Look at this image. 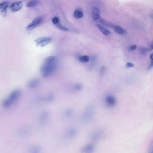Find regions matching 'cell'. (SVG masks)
I'll list each match as a JSON object with an SVG mask.
<instances>
[{
    "label": "cell",
    "instance_id": "obj_24",
    "mask_svg": "<svg viewBox=\"0 0 153 153\" xmlns=\"http://www.w3.org/2000/svg\"><path fill=\"white\" fill-rule=\"evenodd\" d=\"M82 85L81 84H77L74 85V88L75 90L80 91L82 89Z\"/></svg>",
    "mask_w": 153,
    "mask_h": 153
},
{
    "label": "cell",
    "instance_id": "obj_14",
    "mask_svg": "<svg viewBox=\"0 0 153 153\" xmlns=\"http://www.w3.org/2000/svg\"><path fill=\"white\" fill-rule=\"evenodd\" d=\"M42 150V148L39 146L32 145L29 147L28 152L29 153H41Z\"/></svg>",
    "mask_w": 153,
    "mask_h": 153
},
{
    "label": "cell",
    "instance_id": "obj_33",
    "mask_svg": "<svg viewBox=\"0 0 153 153\" xmlns=\"http://www.w3.org/2000/svg\"><path fill=\"white\" fill-rule=\"evenodd\" d=\"M150 58L151 61H153V54H151V55H150Z\"/></svg>",
    "mask_w": 153,
    "mask_h": 153
},
{
    "label": "cell",
    "instance_id": "obj_4",
    "mask_svg": "<svg viewBox=\"0 0 153 153\" xmlns=\"http://www.w3.org/2000/svg\"><path fill=\"white\" fill-rule=\"evenodd\" d=\"M105 135V132L101 128H97L90 133L89 138L93 142H98L103 139Z\"/></svg>",
    "mask_w": 153,
    "mask_h": 153
},
{
    "label": "cell",
    "instance_id": "obj_18",
    "mask_svg": "<svg viewBox=\"0 0 153 153\" xmlns=\"http://www.w3.org/2000/svg\"><path fill=\"white\" fill-rule=\"evenodd\" d=\"M74 16L76 19H79L82 18L83 16V13L82 10L80 9H77L74 11Z\"/></svg>",
    "mask_w": 153,
    "mask_h": 153
},
{
    "label": "cell",
    "instance_id": "obj_7",
    "mask_svg": "<svg viewBox=\"0 0 153 153\" xmlns=\"http://www.w3.org/2000/svg\"><path fill=\"white\" fill-rule=\"evenodd\" d=\"M77 134L78 130L76 128L71 127L67 129L66 131L65 135L66 138L70 140L76 138L77 135Z\"/></svg>",
    "mask_w": 153,
    "mask_h": 153
},
{
    "label": "cell",
    "instance_id": "obj_6",
    "mask_svg": "<svg viewBox=\"0 0 153 153\" xmlns=\"http://www.w3.org/2000/svg\"><path fill=\"white\" fill-rule=\"evenodd\" d=\"M52 40L50 37H40L39 38L36 40L35 42L36 45L38 46L44 47L49 44Z\"/></svg>",
    "mask_w": 153,
    "mask_h": 153
},
{
    "label": "cell",
    "instance_id": "obj_21",
    "mask_svg": "<svg viewBox=\"0 0 153 153\" xmlns=\"http://www.w3.org/2000/svg\"><path fill=\"white\" fill-rule=\"evenodd\" d=\"M38 1H30L27 3V6L28 8L33 7L38 4Z\"/></svg>",
    "mask_w": 153,
    "mask_h": 153
},
{
    "label": "cell",
    "instance_id": "obj_31",
    "mask_svg": "<svg viewBox=\"0 0 153 153\" xmlns=\"http://www.w3.org/2000/svg\"><path fill=\"white\" fill-rule=\"evenodd\" d=\"M126 66L127 68H130V67H134V65L133 63L128 62V63H127Z\"/></svg>",
    "mask_w": 153,
    "mask_h": 153
},
{
    "label": "cell",
    "instance_id": "obj_27",
    "mask_svg": "<svg viewBox=\"0 0 153 153\" xmlns=\"http://www.w3.org/2000/svg\"><path fill=\"white\" fill-rule=\"evenodd\" d=\"M59 19L57 17H55L53 18V19H52V22H53V23L55 25H56L58 23H59Z\"/></svg>",
    "mask_w": 153,
    "mask_h": 153
},
{
    "label": "cell",
    "instance_id": "obj_32",
    "mask_svg": "<svg viewBox=\"0 0 153 153\" xmlns=\"http://www.w3.org/2000/svg\"><path fill=\"white\" fill-rule=\"evenodd\" d=\"M152 67H153V61H151V64L149 66L148 68H147V69H151L152 68Z\"/></svg>",
    "mask_w": 153,
    "mask_h": 153
},
{
    "label": "cell",
    "instance_id": "obj_28",
    "mask_svg": "<svg viewBox=\"0 0 153 153\" xmlns=\"http://www.w3.org/2000/svg\"><path fill=\"white\" fill-rule=\"evenodd\" d=\"M106 67H105V66H102V67H101V75H103V74H104V73L106 72Z\"/></svg>",
    "mask_w": 153,
    "mask_h": 153
},
{
    "label": "cell",
    "instance_id": "obj_16",
    "mask_svg": "<svg viewBox=\"0 0 153 153\" xmlns=\"http://www.w3.org/2000/svg\"><path fill=\"white\" fill-rule=\"evenodd\" d=\"M39 81V80L37 79H32L30 80L28 83V86L29 89H34L37 87L38 85Z\"/></svg>",
    "mask_w": 153,
    "mask_h": 153
},
{
    "label": "cell",
    "instance_id": "obj_26",
    "mask_svg": "<svg viewBox=\"0 0 153 153\" xmlns=\"http://www.w3.org/2000/svg\"><path fill=\"white\" fill-rule=\"evenodd\" d=\"M8 7V6H6L5 7L2 9H1V15H3V16H4L6 15Z\"/></svg>",
    "mask_w": 153,
    "mask_h": 153
},
{
    "label": "cell",
    "instance_id": "obj_23",
    "mask_svg": "<svg viewBox=\"0 0 153 153\" xmlns=\"http://www.w3.org/2000/svg\"><path fill=\"white\" fill-rule=\"evenodd\" d=\"M9 2L7 1H4V2L0 3V9H2L6 6H8Z\"/></svg>",
    "mask_w": 153,
    "mask_h": 153
},
{
    "label": "cell",
    "instance_id": "obj_30",
    "mask_svg": "<svg viewBox=\"0 0 153 153\" xmlns=\"http://www.w3.org/2000/svg\"><path fill=\"white\" fill-rule=\"evenodd\" d=\"M137 48V45H134L131 46L130 48V50L131 51H134Z\"/></svg>",
    "mask_w": 153,
    "mask_h": 153
},
{
    "label": "cell",
    "instance_id": "obj_11",
    "mask_svg": "<svg viewBox=\"0 0 153 153\" xmlns=\"http://www.w3.org/2000/svg\"><path fill=\"white\" fill-rule=\"evenodd\" d=\"M22 7V1H17L14 2L10 6V8L13 12L18 11H19Z\"/></svg>",
    "mask_w": 153,
    "mask_h": 153
},
{
    "label": "cell",
    "instance_id": "obj_20",
    "mask_svg": "<svg viewBox=\"0 0 153 153\" xmlns=\"http://www.w3.org/2000/svg\"><path fill=\"white\" fill-rule=\"evenodd\" d=\"M79 60L80 62L83 63H86L89 62V57L88 55H84L81 56L79 58Z\"/></svg>",
    "mask_w": 153,
    "mask_h": 153
},
{
    "label": "cell",
    "instance_id": "obj_8",
    "mask_svg": "<svg viewBox=\"0 0 153 153\" xmlns=\"http://www.w3.org/2000/svg\"><path fill=\"white\" fill-rule=\"evenodd\" d=\"M105 103L107 106L110 107H115L116 104V100L115 97L111 95H108L105 97Z\"/></svg>",
    "mask_w": 153,
    "mask_h": 153
},
{
    "label": "cell",
    "instance_id": "obj_9",
    "mask_svg": "<svg viewBox=\"0 0 153 153\" xmlns=\"http://www.w3.org/2000/svg\"><path fill=\"white\" fill-rule=\"evenodd\" d=\"M95 150L94 144L89 143L85 145L81 149V153H93Z\"/></svg>",
    "mask_w": 153,
    "mask_h": 153
},
{
    "label": "cell",
    "instance_id": "obj_1",
    "mask_svg": "<svg viewBox=\"0 0 153 153\" xmlns=\"http://www.w3.org/2000/svg\"><path fill=\"white\" fill-rule=\"evenodd\" d=\"M57 65L54 56H50L46 58L40 69L43 76L44 77H48L51 76L56 70Z\"/></svg>",
    "mask_w": 153,
    "mask_h": 153
},
{
    "label": "cell",
    "instance_id": "obj_25",
    "mask_svg": "<svg viewBox=\"0 0 153 153\" xmlns=\"http://www.w3.org/2000/svg\"><path fill=\"white\" fill-rule=\"evenodd\" d=\"M148 153H153V142H151L148 147Z\"/></svg>",
    "mask_w": 153,
    "mask_h": 153
},
{
    "label": "cell",
    "instance_id": "obj_19",
    "mask_svg": "<svg viewBox=\"0 0 153 153\" xmlns=\"http://www.w3.org/2000/svg\"><path fill=\"white\" fill-rule=\"evenodd\" d=\"M114 30L116 33L119 35H124L125 33V31L123 28H121L120 26H114Z\"/></svg>",
    "mask_w": 153,
    "mask_h": 153
},
{
    "label": "cell",
    "instance_id": "obj_3",
    "mask_svg": "<svg viewBox=\"0 0 153 153\" xmlns=\"http://www.w3.org/2000/svg\"><path fill=\"white\" fill-rule=\"evenodd\" d=\"M95 111L94 107L89 106L85 108L82 112L81 118L82 122L85 123H88L93 119L95 116Z\"/></svg>",
    "mask_w": 153,
    "mask_h": 153
},
{
    "label": "cell",
    "instance_id": "obj_22",
    "mask_svg": "<svg viewBox=\"0 0 153 153\" xmlns=\"http://www.w3.org/2000/svg\"><path fill=\"white\" fill-rule=\"evenodd\" d=\"M56 26H57L58 28L59 29H61V30H62V31H68L69 29L66 27H65V26H63V25H62L60 23H58L56 24Z\"/></svg>",
    "mask_w": 153,
    "mask_h": 153
},
{
    "label": "cell",
    "instance_id": "obj_12",
    "mask_svg": "<svg viewBox=\"0 0 153 153\" xmlns=\"http://www.w3.org/2000/svg\"><path fill=\"white\" fill-rule=\"evenodd\" d=\"M96 22L100 24V25L101 24V25L107 26V27L111 28H114V26H115L113 24L108 22V21H106L103 18H101V17L97 20Z\"/></svg>",
    "mask_w": 153,
    "mask_h": 153
},
{
    "label": "cell",
    "instance_id": "obj_15",
    "mask_svg": "<svg viewBox=\"0 0 153 153\" xmlns=\"http://www.w3.org/2000/svg\"><path fill=\"white\" fill-rule=\"evenodd\" d=\"M100 12L99 9H98L97 7H95V6L93 7L92 9V16L93 20L95 22H96L97 20L100 17Z\"/></svg>",
    "mask_w": 153,
    "mask_h": 153
},
{
    "label": "cell",
    "instance_id": "obj_5",
    "mask_svg": "<svg viewBox=\"0 0 153 153\" xmlns=\"http://www.w3.org/2000/svg\"><path fill=\"white\" fill-rule=\"evenodd\" d=\"M50 118V113L48 111L42 112L40 115L38 120L39 125L40 127H44L48 123Z\"/></svg>",
    "mask_w": 153,
    "mask_h": 153
},
{
    "label": "cell",
    "instance_id": "obj_17",
    "mask_svg": "<svg viewBox=\"0 0 153 153\" xmlns=\"http://www.w3.org/2000/svg\"><path fill=\"white\" fill-rule=\"evenodd\" d=\"M96 26L101 32V33H103V34L105 36H108L110 34V32L103 26L100 25L99 24H96Z\"/></svg>",
    "mask_w": 153,
    "mask_h": 153
},
{
    "label": "cell",
    "instance_id": "obj_10",
    "mask_svg": "<svg viewBox=\"0 0 153 153\" xmlns=\"http://www.w3.org/2000/svg\"><path fill=\"white\" fill-rule=\"evenodd\" d=\"M42 21V18L41 17H37L36 19H35L34 20L32 21L31 23L28 24L27 26V29L28 30H31L34 29L36 27L38 26L40 23Z\"/></svg>",
    "mask_w": 153,
    "mask_h": 153
},
{
    "label": "cell",
    "instance_id": "obj_29",
    "mask_svg": "<svg viewBox=\"0 0 153 153\" xmlns=\"http://www.w3.org/2000/svg\"><path fill=\"white\" fill-rule=\"evenodd\" d=\"M140 51H141L142 54H145L146 52H147V50L146 48L144 47H141L140 48Z\"/></svg>",
    "mask_w": 153,
    "mask_h": 153
},
{
    "label": "cell",
    "instance_id": "obj_13",
    "mask_svg": "<svg viewBox=\"0 0 153 153\" xmlns=\"http://www.w3.org/2000/svg\"><path fill=\"white\" fill-rule=\"evenodd\" d=\"M74 111L71 108H67L63 111V116L65 119H69L72 117Z\"/></svg>",
    "mask_w": 153,
    "mask_h": 153
},
{
    "label": "cell",
    "instance_id": "obj_2",
    "mask_svg": "<svg viewBox=\"0 0 153 153\" xmlns=\"http://www.w3.org/2000/svg\"><path fill=\"white\" fill-rule=\"evenodd\" d=\"M21 95V91L19 89H16L13 91L7 98L2 101V107L5 108L11 107L19 99Z\"/></svg>",
    "mask_w": 153,
    "mask_h": 153
}]
</instances>
